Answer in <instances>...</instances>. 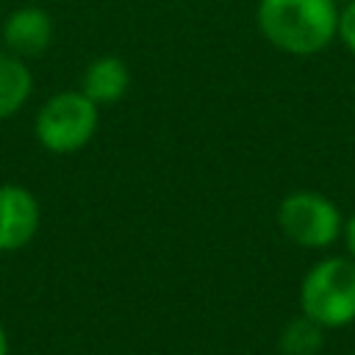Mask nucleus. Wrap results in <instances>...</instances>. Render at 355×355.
Here are the masks:
<instances>
[{"mask_svg":"<svg viewBox=\"0 0 355 355\" xmlns=\"http://www.w3.org/2000/svg\"><path fill=\"white\" fill-rule=\"evenodd\" d=\"M258 28L269 44L288 55H316L338 28L336 0H258Z\"/></svg>","mask_w":355,"mask_h":355,"instance_id":"f257e3e1","label":"nucleus"},{"mask_svg":"<svg viewBox=\"0 0 355 355\" xmlns=\"http://www.w3.org/2000/svg\"><path fill=\"white\" fill-rule=\"evenodd\" d=\"M300 313L324 330L355 322V261L330 255L316 261L300 283Z\"/></svg>","mask_w":355,"mask_h":355,"instance_id":"f03ea898","label":"nucleus"},{"mask_svg":"<svg viewBox=\"0 0 355 355\" xmlns=\"http://www.w3.org/2000/svg\"><path fill=\"white\" fill-rule=\"evenodd\" d=\"M97 122L100 105L83 92H58L36 114V139L50 153H78L92 141Z\"/></svg>","mask_w":355,"mask_h":355,"instance_id":"7ed1b4c3","label":"nucleus"},{"mask_svg":"<svg viewBox=\"0 0 355 355\" xmlns=\"http://www.w3.org/2000/svg\"><path fill=\"white\" fill-rule=\"evenodd\" d=\"M277 225L288 241L305 250H324L341 239L344 216L330 197L311 189H297L280 200Z\"/></svg>","mask_w":355,"mask_h":355,"instance_id":"20e7f679","label":"nucleus"},{"mask_svg":"<svg viewBox=\"0 0 355 355\" xmlns=\"http://www.w3.org/2000/svg\"><path fill=\"white\" fill-rule=\"evenodd\" d=\"M39 219V202L25 186H0V252L22 250L36 236Z\"/></svg>","mask_w":355,"mask_h":355,"instance_id":"39448f33","label":"nucleus"},{"mask_svg":"<svg viewBox=\"0 0 355 355\" xmlns=\"http://www.w3.org/2000/svg\"><path fill=\"white\" fill-rule=\"evenodd\" d=\"M3 42L11 55L33 58L42 55L53 42V19L39 6H22L11 11L3 25Z\"/></svg>","mask_w":355,"mask_h":355,"instance_id":"423d86ee","label":"nucleus"},{"mask_svg":"<svg viewBox=\"0 0 355 355\" xmlns=\"http://www.w3.org/2000/svg\"><path fill=\"white\" fill-rule=\"evenodd\" d=\"M130 86V72L128 64L116 55H103L89 64L83 72V86L80 92L94 103V105H114L125 97Z\"/></svg>","mask_w":355,"mask_h":355,"instance_id":"0eeeda50","label":"nucleus"},{"mask_svg":"<svg viewBox=\"0 0 355 355\" xmlns=\"http://www.w3.org/2000/svg\"><path fill=\"white\" fill-rule=\"evenodd\" d=\"M33 78L25 58L0 53V119L14 116L31 97Z\"/></svg>","mask_w":355,"mask_h":355,"instance_id":"6e6552de","label":"nucleus"},{"mask_svg":"<svg viewBox=\"0 0 355 355\" xmlns=\"http://www.w3.org/2000/svg\"><path fill=\"white\" fill-rule=\"evenodd\" d=\"M322 344H324V327H319L305 313L288 319L277 338V347L283 355H316Z\"/></svg>","mask_w":355,"mask_h":355,"instance_id":"1a4fd4ad","label":"nucleus"},{"mask_svg":"<svg viewBox=\"0 0 355 355\" xmlns=\"http://www.w3.org/2000/svg\"><path fill=\"white\" fill-rule=\"evenodd\" d=\"M336 39L355 55V0H347L338 8V28H336Z\"/></svg>","mask_w":355,"mask_h":355,"instance_id":"9d476101","label":"nucleus"},{"mask_svg":"<svg viewBox=\"0 0 355 355\" xmlns=\"http://www.w3.org/2000/svg\"><path fill=\"white\" fill-rule=\"evenodd\" d=\"M341 239L347 244V255L355 261V211L344 219V230H341Z\"/></svg>","mask_w":355,"mask_h":355,"instance_id":"9b49d317","label":"nucleus"},{"mask_svg":"<svg viewBox=\"0 0 355 355\" xmlns=\"http://www.w3.org/2000/svg\"><path fill=\"white\" fill-rule=\"evenodd\" d=\"M0 355H8V336H6L3 324H0Z\"/></svg>","mask_w":355,"mask_h":355,"instance_id":"f8f14e48","label":"nucleus"},{"mask_svg":"<svg viewBox=\"0 0 355 355\" xmlns=\"http://www.w3.org/2000/svg\"><path fill=\"white\" fill-rule=\"evenodd\" d=\"M336 3H338V0H336ZM344 3H347V0H344Z\"/></svg>","mask_w":355,"mask_h":355,"instance_id":"ddd939ff","label":"nucleus"}]
</instances>
